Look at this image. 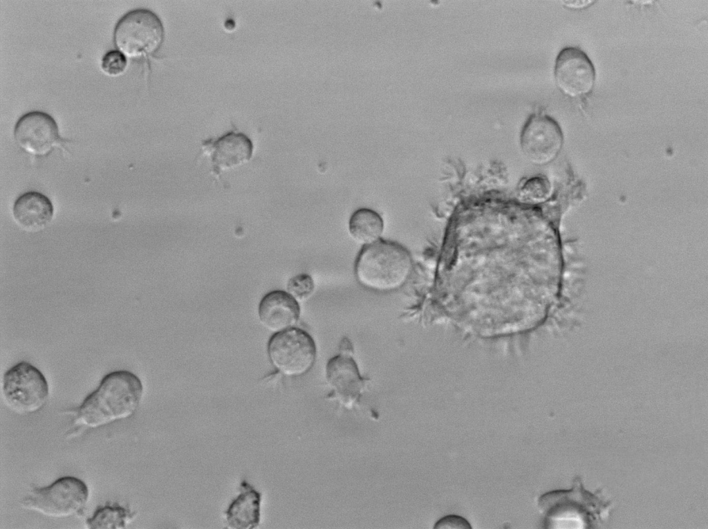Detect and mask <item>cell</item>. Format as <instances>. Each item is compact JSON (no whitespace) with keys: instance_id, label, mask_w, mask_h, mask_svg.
Segmentation results:
<instances>
[{"instance_id":"1","label":"cell","mask_w":708,"mask_h":529,"mask_svg":"<svg viewBox=\"0 0 708 529\" xmlns=\"http://www.w3.org/2000/svg\"><path fill=\"white\" fill-rule=\"evenodd\" d=\"M143 393L140 378L127 370L112 371L101 380L78 408V423L97 428L132 416Z\"/></svg>"},{"instance_id":"2","label":"cell","mask_w":708,"mask_h":529,"mask_svg":"<svg viewBox=\"0 0 708 529\" xmlns=\"http://www.w3.org/2000/svg\"><path fill=\"white\" fill-rule=\"evenodd\" d=\"M412 270L413 261L409 251L399 243L384 240L364 246L355 264L359 284L381 293L401 288Z\"/></svg>"},{"instance_id":"3","label":"cell","mask_w":708,"mask_h":529,"mask_svg":"<svg viewBox=\"0 0 708 529\" xmlns=\"http://www.w3.org/2000/svg\"><path fill=\"white\" fill-rule=\"evenodd\" d=\"M539 506L546 514L545 528H586L591 527L604 505L576 481L570 490L552 491L541 496Z\"/></svg>"},{"instance_id":"4","label":"cell","mask_w":708,"mask_h":529,"mask_svg":"<svg viewBox=\"0 0 708 529\" xmlns=\"http://www.w3.org/2000/svg\"><path fill=\"white\" fill-rule=\"evenodd\" d=\"M165 37L163 24L150 10L137 8L124 15L113 32L115 46L125 55L140 57L156 52Z\"/></svg>"},{"instance_id":"5","label":"cell","mask_w":708,"mask_h":529,"mask_svg":"<svg viewBox=\"0 0 708 529\" xmlns=\"http://www.w3.org/2000/svg\"><path fill=\"white\" fill-rule=\"evenodd\" d=\"M88 495V489L82 480L64 476L47 487L32 490L23 499L21 505L47 517H69L85 507Z\"/></svg>"},{"instance_id":"6","label":"cell","mask_w":708,"mask_h":529,"mask_svg":"<svg viewBox=\"0 0 708 529\" xmlns=\"http://www.w3.org/2000/svg\"><path fill=\"white\" fill-rule=\"evenodd\" d=\"M2 391L6 405L19 414L41 410L49 396L47 380L33 364L20 362L4 373Z\"/></svg>"},{"instance_id":"7","label":"cell","mask_w":708,"mask_h":529,"mask_svg":"<svg viewBox=\"0 0 708 529\" xmlns=\"http://www.w3.org/2000/svg\"><path fill=\"white\" fill-rule=\"evenodd\" d=\"M272 364L283 375L297 377L306 374L316 360L314 340L305 331L291 328L274 334L268 344Z\"/></svg>"},{"instance_id":"8","label":"cell","mask_w":708,"mask_h":529,"mask_svg":"<svg viewBox=\"0 0 708 529\" xmlns=\"http://www.w3.org/2000/svg\"><path fill=\"white\" fill-rule=\"evenodd\" d=\"M520 147L526 159L535 166H545L556 159L563 144L558 123L542 113L531 115L520 134Z\"/></svg>"},{"instance_id":"9","label":"cell","mask_w":708,"mask_h":529,"mask_svg":"<svg viewBox=\"0 0 708 529\" xmlns=\"http://www.w3.org/2000/svg\"><path fill=\"white\" fill-rule=\"evenodd\" d=\"M554 75L558 89L570 98L589 94L596 80L590 59L576 47H566L559 52L555 60Z\"/></svg>"},{"instance_id":"10","label":"cell","mask_w":708,"mask_h":529,"mask_svg":"<svg viewBox=\"0 0 708 529\" xmlns=\"http://www.w3.org/2000/svg\"><path fill=\"white\" fill-rule=\"evenodd\" d=\"M14 136L18 145L27 153L44 156L61 143L57 122L43 111H30L17 122Z\"/></svg>"},{"instance_id":"11","label":"cell","mask_w":708,"mask_h":529,"mask_svg":"<svg viewBox=\"0 0 708 529\" xmlns=\"http://www.w3.org/2000/svg\"><path fill=\"white\" fill-rule=\"evenodd\" d=\"M253 149L252 140L245 134L233 131L202 144L203 154L209 157L212 171L216 176L250 161Z\"/></svg>"},{"instance_id":"12","label":"cell","mask_w":708,"mask_h":529,"mask_svg":"<svg viewBox=\"0 0 708 529\" xmlns=\"http://www.w3.org/2000/svg\"><path fill=\"white\" fill-rule=\"evenodd\" d=\"M327 381L332 388V397L347 409L358 401L366 380L360 375L355 360L342 353L331 358L326 367Z\"/></svg>"},{"instance_id":"13","label":"cell","mask_w":708,"mask_h":529,"mask_svg":"<svg viewBox=\"0 0 708 529\" xmlns=\"http://www.w3.org/2000/svg\"><path fill=\"white\" fill-rule=\"evenodd\" d=\"M258 313L261 324L275 334L293 328L300 310L298 301L288 292L273 290L261 299Z\"/></svg>"},{"instance_id":"14","label":"cell","mask_w":708,"mask_h":529,"mask_svg":"<svg viewBox=\"0 0 708 529\" xmlns=\"http://www.w3.org/2000/svg\"><path fill=\"white\" fill-rule=\"evenodd\" d=\"M53 206L50 199L38 192H28L15 201L12 213L16 223L24 230L31 232L45 228L53 216Z\"/></svg>"},{"instance_id":"15","label":"cell","mask_w":708,"mask_h":529,"mask_svg":"<svg viewBox=\"0 0 708 529\" xmlns=\"http://www.w3.org/2000/svg\"><path fill=\"white\" fill-rule=\"evenodd\" d=\"M241 492L225 512L229 528L252 529L260 522L261 494L248 483L243 481Z\"/></svg>"},{"instance_id":"16","label":"cell","mask_w":708,"mask_h":529,"mask_svg":"<svg viewBox=\"0 0 708 529\" xmlns=\"http://www.w3.org/2000/svg\"><path fill=\"white\" fill-rule=\"evenodd\" d=\"M348 230L353 239L365 246L379 240L384 230V222L375 211L360 208L351 216Z\"/></svg>"},{"instance_id":"17","label":"cell","mask_w":708,"mask_h":529,"mask_svg":"<svg viewBox=\"0 0 708 529\" xmlns=\"http://www.w3.org/2000/svg\"><path fill=\"white\" fill-rule=\"evenodd\" d=\"M133 518L129 509L118 504L97 508L86 525L90 529H121Z\"/></svg>"},{"instance_id":"18","label":"cell","mask_w":708,"mask_h":529,"mask_svg":"<svg viewBox=\"0 0 708 529\" xmlns=\"http://www.w3.org/2000/svg\"><path fill=\"white\" fill-rule=\"evenodd\" d=\"M551 192V185L544 176H537L528 180L522 185L520 194L522 197L533 203H539L548 198Z\"/></svg>"},{"instance_id":"19","label":"cell","mask_w":708,"mask_h":529,"mask_svg":"<svg viewBox=\"0 0 708 529\" xmlns=\"http://www.w3.org/2000/svg\"><path fill=\"white\" fill-rule=\"evenodd\" d=\"M287 289L288 293L297 301H303L313 293L315 284L310 275L300 274L289 280Z\"/></svg>"},{"instance_id":"20","label":"cell","mask_w":708,"mask_h":529,"mask_svg":"<svg viewBox=\"0 0 708 529\" xmlns=\"http://www.w3.org/2000/svg\"><path fill=\"white\" fill-rule=\"evenodd\" d=\"M127 64L126 55L120 50H113L107 52L104 55L101 66L106 74L118 75L125 70Z\"/></svg>"},{"instance_id":"21","label":"cell","mask_w":708,"mask_h":529,"mask_svg":"<svg viewBox=\"0 0 708 529\" xmlns=\"http://www.w3.org/2000/svg\"><path fill=\"white\" fill-rule=\"evenodd\" d=\"M434 528H465L471 529L469 522L462 517L458 515H447L439 519L434 527Z\"/></svg>"},{"instance_id":"22","label":"cell","mask_w":708,"mask_h":529,"mask_svg":"<svg viewBox=\"0 0 708 529\" xmlns=\"http://www.w3.org/2000/svg\"><path fill=\"white\" fill-rule=\"evenodd\" d=\"M595 1H562L563 6L568 8L579 9L590 6Z\"/></svg>"}]
</instances>
